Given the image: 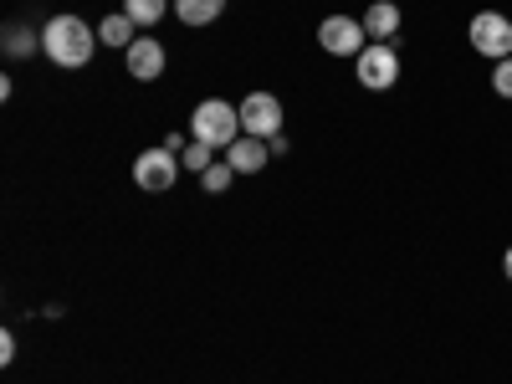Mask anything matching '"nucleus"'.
<instances>
[{
  "label": "nucleus",
  "mask_w": 512,
  "mask_h": 384,
  "mask_svg": "<svg viewBox=\"0 0 512 384\" xmlns=\"http://www.w3.org/2000/svg\"><path fill=\"white\" fill-rule=\"evenodd\" d=\"M210 154H216V149H210V144H200V139H190V144H185V154H180V164L190 169V175H205V169H210V164H216V159H210Z\"/></svg>",
  "instance_id": "14"
},
{
  "label": "nucleus",
  "mask_w": 512,
  "mask_h": 384,
  "mask_svg": "<svg viewBox=\"0 0 512 384\" xmlns=\"http://www.w3.org/2000/svg\"><path fill=\"white\" fill-rule=\"evenodd\" d=\"M241 134L272 144V139L282 134V103H277L272 93H251V98L241 103Z\"/></svg>",
  "instance_id": "6"
},
{
  "label": "nucleus",
  "mask_w": 512,
  "mask_h": 384,
  "mask_svg": "<svg viewBox=\"0 0 512 384\" xmlns=\"http://www.w3.org/2000/svg\"><path fill=\"white\" fill-rule=\"evenodd\" d=\"M492 88H497L502 98H512V57H502V62L492 67Z\"/></svg>",
  "instance_id": "17"
},
{
  "label": "nucleus",
  "mask_w": 512,
  "mask_h": 384,
  "mask_svg": "<svg viewBox=\"0 0 512 384\" xmlns=\"http://www.w3.org/2000/svg\"><path fill=\"white\" fill-rule=\"evenodd\" d=\"M134 31H139V26L128 21V16H108V21L98 26V41H108V47H123V52H128V47H134V41H139Z\"/></svg>",
  "instance_id": "12"
},
{
  "label": "nucleus",
  "mask_w": 512,
  "mask_h": 384,
  "mask_svg": "<svg viewBox=\"0 0 512 384\" xmlns=\"http://www.w3.org/2000/svg\"><path fill=\"white\" fill-rule=\"evenodd\" d=\"M364 21H354V16H328L323 26H318V47L323 52H333V57H359L364 52Z\"/></svg>",
  "instance_id": "7"
},
{
  "label": "nucleus",
  "mask_w": 512,
  "mask_h": 384,
  "mask_svg": "<svg viewBox=\"0 0 512 384\" xmlns=\"http://www.w3.org/2000/svg\"><path fill=\"white\" fill-rule=\"evenodd\" d=\"M502 272H507V282H512V246H507V256H502Z\"/></svg>",
  "instance_id": "19"
},
{
  "label": "nucleus",
  "mask_w": 512,
  "mask_h": 384,
  "mask_svg": "<svg viewBox=\"0 0 512 384\" xmlns=\"http://www.w3.org/2000/svg\"><path fill=\"white\" fill-rule=\"evenodd\" d=\"M36 47H41V36H26L21 26L6 31V52H11V57H26V52H36Z\"/></svg>",
  "instance_id": "16"
},
{
  "label": "nucleus",
  "mask_w": 512,
  "mask_h": 384,
  "mask_svg": "<svg viewBox=\"0 0 512 384\" xmlns=\"http://www.w3.org/2000/svg\"><path fill=\"white\" fill-rule=\"evenodd\" d=\"M180 169H185V164L175 159V149H164V144H159V149H149V154L134 159V185L149 190V195H164L169 185L180 180Z\"/></svg>",
  "instance_id": "4"
},
{
  "label": "nucleus",
  "mask_w": 512,
  "mask_h": 384,
  "mask_svg": "<svg viewBox=\"0 0 512 384\" xmlns=\"http://www.w3.org/2000/svg\"><path fill=\"white\" fill-rule=\"evenodd\" d=\"M466 36H472V47H477L482 57H492V62L512 57V21H507L502 11H477L472 26H466Z\"/></svg>",
  "instance_id": "3"
},
{
  "label": "nucleus",
  "mask_w": 512,
  "mask_h": 384,
  "mask_svg": "<svg viewBox=\"0 0 512 384\" xmlns=\"http://www.w3.org/2000/svg\"><path fill=\"white\" fill-rule=\"evenodd\" d=\"M190 139H200V144H210V149L236 144V139H241V108H231V103H221V98L195 103V113H190Z\"/></svg>",
  "instance_id": "2"
},
{
  "label": "nucleus",
  "mask_w": 512,
  "mask_h": 384,
  "mask_svg": "<svg viewBox=\"0 0 512 384\" xmlns=\"http://www.w3.org/2000/svg\"><path fill=\"white\" fill-rule=\"evenodd\" d=\"M11 359H16V338L0 333V364H11Z\"/></svg>",
  "instance_id": "18"
},
{
  "label": "nucleus",
  "mask_w": 512,
  "mask_h": 384,
  "mask_svg": "<svg viewBox=\"0 0 512 384\" xmlns=\"http://www.w3.org/2000/svg\"><path fill=\"white\" fill-rule=\"evenodd\" d=\"M128 72H134L139 82H154L164 72V47H159L154 36H139L134 47H128Z\"/></svg>",
  "instance_id": "9"
},
{
  "label": "nucleus",
  "mask_w": 512,
  "mask_h": 384,
  "mask_svg": "<svg viewBox=\"0 0 512 384\" xmlns=\"http://www.w3.org/2000/svg\"><path fill=\"white\" fill-rule=\"evenodd\" d=\"M359 82L369 93H384V88H395V82H400V57H395L390 41H374V47L359 52Z\"/></svg>",
  "instance_id": "5"
},
{
  "label": "nucleus",
  "mask_w": 512,
  "mask_h": 384,
  "mask_svg": "<svg viewBox=\"0 0 512 384\" xmlns=\"http://www.w3.org/2000/svg\"><path fill=\"white\" fill-rule=\"evenodd\" d=\"M164 11H169V0H123V16L134 26H159Z\"/></svg>",
  "instance_id": "13"
},
{
  "label": "nucleus",
  "mask_w": 512,
  "mask_h": 384,
  "mask_svg": "<svg viewBox=\"0 0 512 384\" xmlns=\"http://www.w3.org/2000/svg\"><path fill=\"white\" fill-rule=\"evenodd\" d=\"M364 31H369L374 41H390V36L400 31V6H390V0H374V6L364 11Z\"/></svg>",
  "instance_id": "10"
},
{
  "label": "nucleus",
  "mask_w": 512,
  "mask_h": 384,
  "mask_svg": "<svg viewBox=\"0 0 512 384\" xmlns=\"http://www.w3.org/2000/svg\"><path fill=\"white\" fill-rule=\"evenodd\" d=\"M231 180H236V169H231V164H210L205 175H200V185H205L210 195H226V190H231Z\"/></svg>",
  "instance_id": "15"
},
{
  "label": "nucleus",
  "mask_w": 512,
  "mask_h": 384,
  "mask_svg": "<svg viewBox=\"0 0 512 384\" xmlns=\"http://www.w3.org/2000/svg\"><path fill=\"white\" fill-rule=\"evenodd\" d=\"M221 11H226V0H175V16L185 26H210Z\"/></svg>",
  "instance_id": "11"
},
{
  "label": "nucleus",
  "mask_w": 512,
  "mask_h": 384,
  "mask_svg": "<svg viewBox=\"0 0 512 384\" xmlns=\"http://www.w3.org/2000/svg\"><path fill=\"white\" fill-rule=\"evenodd\" d=\"M267 159H272V144L267 139L241 134L236 144H226V164L236 169V175H256V169H267Z\"/></svg>",
  "instance_id": "8"
},
{
  "label": "nucleus",
  "mask_w": 512,
  "mask_h": 384,
  "mask_svg": "<svg viewBox=\"0 0 512 384\" xmlns=\"http://www.w3.org/2000/svg\"><path fill=\"white\" fill-rule=\"evenodd\" d=\"M98 47V31L82 16H52L47 31H41V52H47L57 67H82Z\"/></svg>",
  "instance_id": "1"
}]
</instances>
